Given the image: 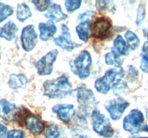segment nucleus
Returning a JSON list of instances; mask_svg holds the SVG:
<instances>
[{
    "mask_svg": "<svg viewBox=\"0 0 148 138\" xmlns=\"http://www.w3.org/2000/svg\"><path fill=\"white\" fill-rule=\"evenodd\" d=\"M43 91V94L51 99H63L71 94L72 86L68 78L63 75L53 80H46Z\"/></svg>",
    "mask_w": 148,
    "mask_h": 138,
    "instance_id": "obj_1",
    "label": "nucleus"
},
{
    "mask_svg": "<svg viewBox=\"0 0 148 138\" xmlns=\"http://www.w3.org/2000/svg\"><path fill=\"white\" fill-rule=\"evenodd\" d=\"M124 76L122 69L111 68L106 72L104 76L97 79L95 82V88L97 91L102 94H106L111 89H114Z\"/></svg>",
    "mask_w": 148,
    "mask_h": 138,
    "instance_id": "obj_2",
    "label": "nucleus"
},
{
    "mask_svg": "<svg viewBox=\"0 0 148 138\" xmlns=\"http://www.w3.org/2000/svg\"><path fill=\"white\" fill-rule=\"evenodd\" d=\"M92 65V57L87 50H83L75 59L69 61L72 73L80 79H85L90 76V68Z\"/></svg>",
    "mask_w": 148,
    "mask_h": 138,
    "instance_id": "obj_3",
    "label": "nucleus"
},
{
    "mask_svg": "<svg viewBox=\"0 0 148 138\" xmlns=\"http://www.w3.org/2000/svg\"><path fill=\"white\" fill-rule=\"evenodd\" d=\"M17 116V121L23 120L27 130L34 135H40L45 129V123L39 118V116L30 113L27 109H25L20 111L14 115Z\"/></svg>",
    "mask_w": 148,
    "mask_h": 138,
    "instance_id": "obj_4",
    "label": "nucleus"
},
{
    "mask_svg": "<svg viewBox=\"0 0 148 138\" xmlns=\"http://www.w3.org/2000/svg\"><path fill=\"white\" fill-rule=\"evenodd\" d=\"M92 120V129L100 136L104 137H111L114 135V129H113L109 119L99 110L95 109L91 114Z\"/></svg>",
    "mask_w": 148,
    "mask_h": 138,
    "instance_id": "obj_5",
    "label": "nucleus"
},
{
    "mask_svg": "<svg viewBox=\"0 0 148 138\" xmlns=\"http://www.w3.org/2000/svg\"><path fill=\"white\" fill-rule=\"evenodd\" d=\"M77 101L81 110L85 114H92L96 109L97 101L92 91L85 87H79L77 89Z\"/></svg>",
    "mask_w": 148,
    "mask_h": 138,
    "instance_id": "obj_6",
    "label": "nucleus"
},
{
    "mask_svg": "<svg viewBox=\"0 0 148 138\" xmlns=\"http://www.w3.org/2000/svg\"><path fill=\"white\" fill-rule=\"evenodd\" d=\"M144 115L139 109H132L123 121V128L131 134H137L141 130L142 125L144 122Z\"/></svg>",
    "mask_w": 148,
    "mask_h": 138,
    "instance_id": "obj_7",
    "label": "nucleus"
},
{
    "mask_svg": "<svg viewBox=\"0 0 148 138\" xmlns=\"http://www.w3.org/2000/svg\"><path fill=\"white\" fill-rule=\"evenodd\" d=\"M112 28V21L106 17H98L91 25V34L95 39L106 38Z\"/></svg>",
    "mask_w": 148,
    "mask_h": 138,
    "instance_id": "obj_8",
    "label": "nucleus"
},
{
    "mask_svg": "<svg viewBox=\"0 0 148 138\" xmlns=\"http://www.w3.org/2000/svg\"><path fill=\"white\" fill-rule=\"evenodd\" d=\"M59 52L56 49L51 50L46 53L36 63V68L40 76H49L53 71V63L57 58Z\"/></svg>",
    "mask_w": 148,
    "mask_h": 138,
    "instance_id": "obj_9",
    "label": "nucleus"
},
{
    "mask_svg": "<svg viewBox=\"0 0 148 138\" xmlns=\"http://www.w3.org/2000/svg\"><path fill=\"white\" fill-rule=\"evenodd\" d=\"M130 106V103L122 98L111 99L106 103L105 108L111 119L117 121L121 119L126 109Z\"/></svg>",
    "mask_w": 148,
    "mask_h": 138,
    "instance_id": "obj_10",
    "label": "nucleus"
},
{
    "mask_svg": "<svg viewBox=\"0 0 148 138\" xmlns=\"http://www.w3.org/2000/svg\"><path fill=\"white\" fill-rule=\"evenodd\" d=\"M53 42L59 47L69 52L72 51L74 49L82 46L81 44L72 41L69 27L65 24L61 25L60 34L53 39Z\"/></svg>",
    "mask_w": 148,
    "mask_h": 138,
    "instance_id": "obj_11",
    "label": "nucleus"
},
{
    "mask_svg": "<svg viewBox=\"0 0 148 138\" xmlns=\"http://www.w3.org/2000/svg\"><path fill=\"white\" fill-rule=\"evenodd\" d=\"M22 47L26 52H30L38 43V34L33 24L25 26L23 29L20 36Z\"/></svg>",
    "mask_w": 148,
    "mask_h": 138,
    "instance_id": "obj_12",
    "label": "nucleus"
},
{
    "mask_svg": "<svg viewBox=\"0 0 148 138\" xmlns=\"http://www.w3.org/2000/svg\"><path fill=\"white\" fill-rule=\"evenodd\" d=\"M52 112L56 114L58 118L64 123H68L75 114L74 105L66 103L55 105L52 108Z\"/></svg>",
    "mask_w": 148,
    "mask_h": 138,
    "instance_id": "obj_13",
    "label": "nucleus"
},
{
    "mask_svg": "<svg viewBox=\"0 0 148 138\" xmlns=\"http://www.w3.org/2000/svg\"><path fill=\"white\" fill-rule=\"evenodd\" d=\"M16 105L10 103L6 99L0 100V120L9 122L14 119Z\"/></svg>",
    "mask_w": 148,
    "mask_h": 138,
    "instance_id": "obj_14",
    "label": "nucleus"
},
{
    "mask_svg": "<svg viewBox=\"0 0 148 138\" xmlns=\"http://www.w3.org/2000/svg\"><path fill=\"white\" fill-rule=\"evenodd\" d=\"M44 17L56 22L63 21L67 18V15L63 12L62 7L58 4H51L49 9L44 14Z\"/></svg>",
    "mask_w": 148,
    "mask_h": 138,
    "instance_id": "obj_15",
    "label": "nucleus"
},
{
    "mask_svg": "<svg viewBox=\"0 0 148 138\" xmlns=\"http://www.w3.org/2000/svg\"><path fill=\"white\" fill-rule=\"evenodd\" d=\"M38 30L40 31V39L42 41H48L53 37L56 32V27L54 23L49 22L47 23L40 22L38 24Z\"/></svg>",
    "mask_w": 148,
    "mask_h": 138,
    "instance_id": "obj_16",
    "label": "nucleus"
},
{
    "mask_svg": "<svg viewBox=\"0 0 148 138\" xmlns=\"http://www.w3.org/2000/svg\"><path fill=\"white\" fill-rule=\"evenodd\" d=\"M18 31V27L12 20L7 22L0 30V37L11 41L16 37V33Z\"/></svg>",
    "mask_w": 148,
    "mask_h": 138,
    "instance_id": "obj_17",
    "label": "nucleus"
},
{
    "mask_svg": "<svg viewBox=\"0 0 148 138\" xmlns=\"http://www.w3.org/2000/svg\"><path fill=\"white\" fill-rule=\"evenodd\" d=\"M27 78L23 74H11L8 81L9 87L12 89H25Z\"/></svg>",
    "mask_w": 148,
    "mask_h": 138,
    "instance_id": "obj_18",
    "label": "nucleus"
},
{
    "mask_svg": "<svg viewBox=\"0 0 148 138\" xmlns=\"http://www.w3.org/2000/svg\"><path fill=\"white\" fill-rule=\"evenodd\" d=\"M17 19L21 22H23L32 16V12L30 7L25 3H20L17 4V11H16Z\"/></svg>",
    "mask_w": 148,
    "mask_h": 138,
    "instance_id": "obj_19",
    "label": "nucleus"
},
{
    "mask_svg": "<svg viewBox=\"0 0 148 138\" xmlns=\"http://www.w3.org/2000/svg\"><path fill=\"white\" fill-rule=\"evenodd\" d=\"M90 22L85 21L81 22L76 27V32L78 37L82 41L87 42L89 38V32L90 29Z\"/></svg>",
    "mask_w": 148,
    "mask_h": 138,
    "instance_id": "obj_20",
    "label": "nucleus"
},
{
    "mask_svg": "<svg viewBox=\"0 0 148 138\" xmlns=\"http://www.w3.org/2000/svg\"><path fill=\"white\" fill-rule=\"evenodd\" d=\"M114 51L119 55H127L129 54V47L125 40L121 35H118L114 41Z\"/></svg>",
    "mask_w": 148,
    "mask_h": 138,
    "instance_id": "obj_21",
    "label": "nucleus"
},
{
    "mask_svg": "<svg viewBox=\"0 0 148 138\" xmlns=\"http://www.w3.org/2000/svg\"><path fill=\"white\" fill-rule=\"evenodd\" d=\"M105 60L106 64L114 66L116 68L121 67L123 63V60L119 57L118 53L114 50H112L106 55Z\"/></svg>",
    "mask_w": 148,
    "mask_h": 138,
    "instance_id": "obj_22",
    "label": "nucleus"
},
{
    "mask_svg": "<svg viewBox=\"0 0 148 138\" xmlns=\"http://www.w3.org/2000/svg\"><path fill=\"white\" fill-rule=\"evenodd\" d=\"M124 37L127 40V43H128V47H130L132 50H135L136 49L138 48L140 44V41L135 33L128 30L125 33Z\"/></svg>",
    "mask_w": 148,
    "mask_h": 138,
    "instance_id": "obj_23",
    "label": "nucleus"
},
{
    "mask_svg": "<svg viewBox=\"0 0 148 138\" xmlns=\"http://www.w3.org/2000/svg\"><path fill=\"white\" fill-rule=\"evenodd\" d=\"M140 69L144 73H148V40L144 43L142 49V60Z\"/></svg>",
    "mask_w": 148,
    "mask_h": 138,
    "instance_id": "obj_24",
    "label": "nucleus"
},
{
    "mask_svg": "<svg viewBox=\"0 0 148 138\" xmlns=\"http://www.w3.org/2000/svg\"><path fill=\"white\" fill-rule=\"evenodd\" d=\"M60 135L59 127L55 124H51L45 129V137L46 138H58Z\"/></svg>",
    "mask_w": 148,
    "mask_h": 138,
    "instance_id": "obj_25",
    "label": "nucleus"
},
{
    "mask_svg": "<svg viewBox=\"0 0 148 138\" xmlns=\"http://www.w3.org/2000/svg\"><path fill=\"white\" fill-rule=\"evenodd\" d=\"M13 14V9L11 6L0 2V23Z\"/></svg>",
    "mask_w": 148,
    "mask_h": 138,
    "instance_id": "obj_26",
    "label": "nucleus"
},
{
    "mask_svg": "<svg viewBox=\"0 0 148 138\" xmlns=\"http://www.w3.org/2000/svg\"><path fill=\"white\" fill-rule=\"evenodd\" d=\"M96 9L100 12H105L108 10H113L114 4L112 1H95Z\"/></svg>",
    "mask_w": 148,
    "mask_h": 138,
    "instance_id": "obj_27",
    "label": "nucleus"
},
{
    "mask_svg": "<svg viewBox=\"0 0 148 138\" xmlns=\"http://www.w3.org/2000/svg\"><path fill=\"white\" fill-rule=\"evenodd\" d=\"M82 1L79 0H67L64 3L66 10L69 13H72L78 9L80 7Z\"/></svg>",
    "mask_w": 148,
    "mask_h": 138,
    "instance_id": "obj_28",
    "label": "nucleus"
},
{
    "mask_svg": "<svg viewBox=\"0 0 148 138\" xmlns=\"http://www.w3.org/2000/svg\"><path fill=\"white\" fill-rule=\"evenodd\" d=\"M146 14L145 6L144 3L141 2L139 4L138 9H137V19H136V24L137 26H140L143 23V20H145Z\"/></svg>",
    "mask_w": 148,
    "mask_h": 138,
    "instance_id": "obj_29",
    "label": "nucleus"
},
{
    "mask_svg": "<svg viewBox=\"0 0 148 138\" xmlns=\"http://www.w3.org/2000/svg\"><path fill=\"white\" fill-rule=\"evenodd\" d=\"M32 3L36 6L38 10L40 12H44L51 5V1L48 0H37V1H32Z\"/></svg>",
    "mask_w": 148,
    "mask_h": 138,
    "instance_id": "obj_30",
    "label": "nucleus"
},
{
    "mask_svg": "<svg viewBox=\"0 0 148 138\" xmlns=\"http://www.w3.org/2000/svg\"><path fill=\"white\" fill-rule=\"evenodd\" d=\"M95 15H96V13L94 11L89 10V11L84 12L81 13V14H79V15H78L77 21H79V22L85 21L90 22Z\"/></svg>",
    "mask_w": 148,
    "mask_h": 138,
    "instance_id": "obj_31",
    "label": "nucleus"
},
{
    "mask_svg": "<svg viewBox=\"0 0 148 138\" xmlns=\"http://www.w3.org/2000/svg\"><path fill=\"white\" fill-rule=\"evenodd\" d=\"M25 132L19 129H12L7 133V138H24Z\"/></svg>",
    "mask_w": 148,
    "mask_h": 138,
    "instance_id": "obj_32",
    "label": "nucleus"
},
{
    "mask_svg": "<svg viewBox=\"0 0 148 138\" xmlns=\"http://www.w3.org/2000/svg\"><path fill=\"white\" fill-rule=\"evenodd\" d=\"M7 133V129L6 126L0 124V138H5Z\"/></svg>",
    "mask_w": 148,
    "mask_h": 138,
    "instance_id": "obj_33",
    "label": "nucleus"
},
{
    "mask_svg": "<svg viewBox=\"0 0 148 138\" xmlns=\"http://www.w3.org/2000/svg\"><path fill=\"white\" fill-rule=\"evenodd\" d=\"M146 115H147V118L148 119V109H147V112H146ZM142 130L148 132V125H145V126L142 129Z\"/></svg>",
    "mask_w": 148,
    "mask_h": 138,
    "instance_id": "obj_34",
    "label": "nucleus"
},
{
    "mask_svg": "<svg viewBox=\"0 0 148 138\" xmlns=\"http://www.w3.org/2000/svg\"><path fill=\"white\" fill-rule=\"evenodd\" d=\"M143 34H144L145 37L148 40V28L143 29Z\"/></svg>",
    "mask_w": 148,
    "mask_h": 138,
    "instance_id": "obj_35",
    "label": "nucleus"
},
{
    "mask_svg": "<svg viewBox=\"0 0 148 138\" xmlns=\"http://www.w3.org/2000/svg\"><path fill=\"white\" fill-rule=\"evenodd\" d=\"M130 138H148V137H132Z\"/></svg>",
    "mask_w": 148,
    "mask_h": 138,
    "instance_id": "obj_36",
    "label": "nucleus"
},
{
    "mask_svg": "<svg viewBox=\"0 0 148 138\" xmlns=\"http://www.w3.org/2000/svg\"><path fill=\"white\" fill-rule=\"evenodd\" d=\"M79 138H85V137H82V136H80V137H79Z\"/></svg>",
    "mask_w": 148,
    "mask_h": 138,
    "instance_id": "obj_37",
    "label": "nucleus"
},
{
    "mask_svg": "<svg viewBox=\"0 0 148 138\" xmlns=\"http://www.w3.org/2000/svg\"><path fill=\"white\" fill-rule=\"evenodd\" d=\"M0 58H1V55H0Z\"/></svg>",
    "mask_w": 148,
    "mask_h": 138,
    "instance_id": "obj_38",
    "label": "nucleus"
}]
</instances>
